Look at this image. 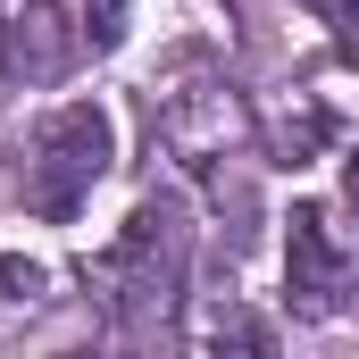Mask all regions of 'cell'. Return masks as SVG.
<instances>
[{"label": "cell", "instance_id": "obj_6", "mask_svg": "<svg viewBox=\"0 0 359 359\" xmlns=\"http://www.w3.org/2000/svg\"><path fill=\"white\" fill-rule=\"evenodd\" d=\"M326 142H334V117H326L309 92H292V100L268 117V159H276V168H309Z\"/></svg>", "mask_w": 359, "mask_h": 359}, {"label": "cell", "instance_id": "obj_5", "mask_svg": "<svg viewBox=\"0 0 359 359\" xmlns=\"http://www.w3.org/2000/svg\"><path fill=\"white\" fill-rule=\"evenodd\" d=\"M67 59H76V25L50 0H25L17 17H0V76L8 84H50V76H67Z\"/></svg>", "mask_w": 359, "mask_h": 359}, {"label": "cell", "instance_id": "obj_8", "mask_svg": "<svg viewBox=\"0 0 359 359\" xmlns=\"http://www.w3.org/2000/svg\"><path fill=\"white\" fill-rule=\"evenodd\" d=\"M309 8L334 25V50H343V59L359 67V0H309Z\"/></svg>", "mask_w": 359, "mask_h": 359}, {"label": "cell", "instance_id": "obj_7", "mask_svg": "<svg viewBox=\"0 0 359 359\" xmlns=\"http://www.w3.org/2000/svg\"><path fill=\"white\" fill-rule=\"evenodd\" d=\"M192 334H201V343H243V351H268V343H276L268 326H259V318H243V309H209Z\"/></svg>", "mask_w": 359, "mask_h": 359}, {"label": "cell", "instance_id": "obj_9", "mask_svg": "<svg viewBox=\"0 0 359 359\" xmlns=\"http://www.w3.org/2000/svg\"><path fill=\"white\" fill-rule=\"evenodd\" d=\"M117 34H126V0H84V42L92 50H109Z\"/></svg>", "mask_w": 359, "mask_h": 359}, {"label": "cell", "instance_id": "obj_11", "mask_svg": "<svg viewBox=\"0 0 359 359\" xmlns=\"http://www.w3.org/2000/svg\"><path fill=\"white\" fill-rule=\"evenodd\" d=\"M343 201H351V209H359V151H351V159H343Z\"/></svg>", "mask_w": 359, "mask_h": 359}, {"label": "cell", "instance_id": "obj_12", "mask_svg": "<svg viewBox=\"0 0 359 359\" xmlns=\"http://www.w3.org/2000/svg\"><path fill=\"white\" fill-rule=\"evenodd\" d=\"M17 8H25V0H0V17H17Z\"/></svg>", "mask_w": 359, "mask_h": 359}, {"label": "cell", "instance_id": "obj_4", "mask_svg": "<svg viewBox=\"0 0 359 359\" xmlns=\"http://www.w3.org/2000/svg\"><path fill=\"white\" fill-rule=\"evenodd\" d=\"M251 134V117H243V100L226 84H201V92H176L168 109H159V142L176 151L192 176H209L217 159H234V142Z\"/></svg>", "mask_w": 359, "mask_h": 359}, {"label": "cell", "instance_id": "obj_1", "mask_svg": "<svg viewBox=\"0 0 359 359\" xmlns=\"http://www.w3.org/2000/svg\"><path fill=\"white\" fill-rule=\"evenodd\" d=\"M184 276H192V217H184L176 192L134 201V217L117 226V243L84 259L92 301H100L117 326H159V318L176 309Z\"/></svg>", "mask_w": 359, "mask_h": 359}, {"label": "cell", "instance_id": "obj_3", "mask_svg": "<svg viewBox=\"0 0 359 359\" xmlns=\"http://www.w3.org/2000/svg\"><path fill=\"white\" fill-rule=\"evenodd\" d=\"M359 284V259L343 251V234L326 226V209H292V226H284V292H292V318H343V301H351Z\"/></svg>", "mask_w": 359, "mask_h": 359}, {"label": "cell", "instance_id": "obj_10", "mask_svg": "<svg viewBox=\"0 0 359 359\" xmlns=\"http://www.w3.org/2000/svg\"><path fill=\"white\" fill-rule=\"evenodd\" d=\"M42 284H50V268H34V259H0V292H8V301H34Z\"/></svg>", "mask_w": 359, "mask_h": 359}, {"label": "cell", "instance_id": "obj_2", "mask_svg": "<svg viewBox=\"0 0 359 359\" xmlns=\"http://www.w3.org/2000/svg\"><path fill=\"white\" fill-rule=\"evenodd\" d=\"M109 151H117L109 109L67 100L59 117H42L34 159H25V209H34V217H50V226H67V217L92 201V184L109 176Z\"/></svg>", "mask_w": 359, "mask_h": 359}]
</instances>
